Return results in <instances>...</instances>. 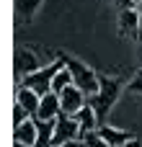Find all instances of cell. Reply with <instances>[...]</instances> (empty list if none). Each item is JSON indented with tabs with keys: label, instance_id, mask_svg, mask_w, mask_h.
<instances>
[{
	"label": "cell",
	"instance_id": "6da1fadb",
	"mask_svg": "<svg viewBox=\"0 0 142 147\" xmlns=\"http://www.w3.org/2000/svg\"><path fill=\"white\" fill-rule=\"evenodd\" d=\"M122 90H127V83H124L122 78L101 75V85H98V90H96L93 96H88V101L93 103V109H96V114H98L101 124H103V119L109 116V111L114 109V103L119 101Z\"/></svg>",
	"mask_w": 142,
	"mask_h": 147
},
{
	"label": "cell",
	"instance_id": "7a4b0ae2",
	"mask_svg": "<svg viewBox=\"0 0 142 147\" xmlns=\"http://www.w3.org/2000/svg\"><path fill=\"white\" fill-rule=\"evenodd\" d=\"M57 57L67 65V70L72 72V83H75L78 88H83L88 96H93V93L98 90L101 75H96V72L91 70V65H85L83 59H78V57H72V54H67V52H57Z\"/></svg>",
	"mask_w": 142,
	"mask_h": 147
},
{
	"label": "cell",
	"instance_id": "3957f363",
	"mask_svg": "<svg viewBox=\"0 0 142 147\" xmlns=\"http://www.w3.org/2000/svg\"><path fill=\"white\" fill-rule=\"evenodd\" d=\"M65 62L57 57L54 62H49V65H41L36 72H31V75H26L23 80H21V85H28V88H34L39 96H44V93H49L52 90V80H54V75H57V70L62 67Z\"/></svg>",
	"mask_w": 142,
	"mask_h": 147
},
{
	"label": "cell",
	"instance_id": "277c9868",
	"mask_svg": "<svg viewBox=\"0 0 142 147\" xmlns=\"http://www.w3.org/2000/svg\"><path fill=\"white\" fill-rule=\"evenodd\" d=\"M13 65H16V78L23 80L26 75H31V72H36L41 67V59L28 44H18L16 52H13Z\"/></svg>",
	"mask_w": 142,
	"mask_h": 147
},
{
	"label": "cell",
	"instance_id": "5b68a950",
	"mask_svg": "<svg viewBox=\"0 0 142 147\" xmlns=\"http://www.w3.org/2000/svg\"><path fill=\"white\" fill-rule=\"evenodd\" d=\"M78 137H83V127H80V121L75 119V116H67V114H60L57 116V124H54V145H65V142H70V140H78ZM52 145V147H54Z\"/></svg>",
	"mask_w": 142,
	"mask_h": 147
},
{
	"label": "cell",
	"instance_id": "8992f818",
	"mask_svg": "<svg viewBox=\"0 0 142 147\" xmlns=\"http://www.w3.org/2000/svg\"><path fill=\"white\" fill-rule=\"evenodd\" d=\"M140 18L142 13L137 8H127V10H119L116 16V34L122 39H129L137 44V31H140Z\"/></svg>",
	"mask_w": 142,
	"mask_h": 147
},
{
	"label": "cell",
	"instance_id": "52a82bcc",
	"mask_svg": "<svg viewBox=\"0 0 142 147\" xmlns=\"http://www.w3.org/2000/svg\"><path fill=\"white\" fill-rule=\"evenodd\" d=\"M60 103H62V114L75 116V114L88 103V93H85L83 88H78L75 83H70L67 88H62V93H60Z\"/></svg>",
	"mask_w": 142,
	"mask_h": 147
},
{
	"label": "cell",
	"instance_id": "ba28073f",
	"mask_svg": "<svg viewBox=\"0 0 142 147\" xmlns=\"http://www.w3.org/2000/svg\"><path fill=\"white\" fill-rule=\"evenodd\" d=\"M62 114V103H60V93L49 90L41 96V103H39V114L36 119H57Z\"/></svg>",
	"mask_w": 142,
	"mask_h": 147
},
{
	"label": "cell",
	"instance_id": "9c48e42d",
	"mask_svg": "<svg viewBox=\"0 0 142 147\" xmlns=\"http://www.w3.org/2000/svg\"><path fill=\"white\" fill-rule=\"evenodd\" d=\"M98 132L103 134V140L111 147H122V145H127L129 140H135V134H132L129 129H119V127H111V124H106V121L98 127Z\"/></svg>",
	"mask_w": 142,
	"mask_h": 147
},
{
	"label": "cell",
	"instance_id": "30bf717a",
	"mask_svg": "<svg viewBox=\"0 0 142 147\" xmlns=\"http://www.w3.org/2000/svg\"><path fill=\"white\" fill-rule=\"evenodd\" d=\"M16 103H21L31 116H36L39 114V103H41V96L34 90V88H28V85H21L18 90H16Z\"/></svg>",
	"mask_w": 142,
	"mask_h": 147
},
{
	"label": "cell",
	"instance_id": "8fae6325",
	"mask_svg": "<svg viewBox=\"0 0 142 147\" xmlns=\"http://www.w3.org/2000/svg\"><path fill=\"white\" fill-rule=\"evenodd\" d=\"M36 137H39V124L36 119H26L21 124H16V142H23V145H36Z\"/></svg>",
	"mask_w": 142,
	"mask_h": 147
},
{
	"label": "cell",
	"instance_id": "7c38bea8",
	"mask_svg": "<svg viewBox=\"0 0 142 147\" xmlns=\"http://www.w3.org/2000/svg\"><path fill=\"white\" fill-rule=\"evenodd\" d=\"M75 119L80 121L83 134H85V132H93V129H98V127H101V119H98V114H96V109H93V103H91V101H88V103L75 114Z\"/></svg>",
	"mask_w": 142,
	"mask_h": 147
},
{
	"label": "cell",
	"instance_id": "4fadbf2b",
	"mask_svg": "<svg viewBox=\"0 0 142 147\" xmlns=\"http://www.w3.org/2000/svg\"><path fill=\"white\" fill-rule=\"evenodd\" d=\"M36 124H39V137H36L34 147H52L54 145V124H57V119H36Z\"/></svg>",
	"mask_w": 142,
	"mask_h": 147
},
{
	"label": "cell",
	"instance_id": "5bb4252c",
	"mask_svg": "<svg viewBox=\"0 0 142 147\" xmlns=\"http://www.w3.org/2000/svg\"><path fill=\"white\" fill-rule=\"evenodd\" d=\"M41 3H44V0H16V13H18V18H21L23 23H31L34 16H36V10L41 8Z\"/></svg>",
	"mask_w": 142,
	"mask_h": 147
},
{
	"label": "cell",
	"instance_id": "9a60e30c",
	"mask_svg": "<svg viewBox=\"0 0 142 147\" xmlns=\"http://www.w3.org/2000/svg\"><path fill=\"white\" fill-rule=\"evenodd\" d=\"M70 83H72V72L67 70V65H62L57 70V75H54V80H52V90L54 93H62V88H67Z\"/></svg>",
	"mask_w": 142,
	"mask_h": 147
},
{
	"label": "cell",
	"instance_id": "2e32d148",
	"mask_svg": "<svg viewBox=\"0 0 142 147\" xmlns=\"http://www.w3.org/2000/svg\"><path fill=\"white\" fill-rule=\"evenodd\" d=\"M83 140H85V145H88V147H111L106 140H103V134H101L98 129H93V132H85V134H83Z\"/></svg>",
	"mask_w": 142,
	"mask_h": 147
},
{
	"label": "cell",
	"instance_id": "e0dca14e",
	"mask_svg": "<svg viewBox=\"0 0 142 147\" xmlns=\"http://www.w3.org/2000/svg\"><path fill=\"white\" fill-rule=\"evenodd\" d=\"M127 93H132V96H142V70H140V72H135L132 80L127 83Z\"/></svg>",
	"mask_w": 142,
	"mask_h": 147
},
{
	"label": "cell",
	"instance_id": "ac0fdd59",
	"mask_svg": "<svg viewBox=\"0 0 142 147\" xmlns=\"http://www.w3.org/2000/svg\"><path fill=\"white\" fill-rule=\"evenodd\" d=\"M26 119H31V114H28L21 103H16V106H13V127L21 124V121H26Z\"/></svg>",
	"mask_w": 142,
	"mask_h": 147
},
{
	"label": "cell",
	"instance_id": "d6986e66",
	"mask_svg": "<svg viewBox=\"0 0 142 147\" xmlns=\"http://www.w3.org/2000/svg\"><path fill=\"white\" fill-rule=\"evenodd\" d=\"M116 10H127V8H137V3L135 0H109Z\"/></svg>",
	"mask_w": 142,
	"mask_h": 147
},
{
	"label": "cell",
	"instance_id": "ffe728a7",
	"mask_svg": "<svg viewBox=\"0 0 142 147\" xmlns=\"http://www.w3.org/2000/svg\"><path fill=\"white\" fill-rule=\"evenodd\" d=\"M62 147H88V145H85V140H83V137H78V140H70V142H65Z\"/></svg>",
	"mask_w": 142,
	"mask_h": 147
},
{
	"label": "cell",
	"instance_id": "44dd1931",
	"mask_svg": "<svg viewBox=\"0 0 142 147\" xmlns=\"http://www.w3.org/2000/svg\"><path fill=\"white\" fill-rule=\"evenodd\" d=\"M122 147H142V142H140V140H137V137H135V140H129L127 145H122Z\"/></svg>",
	"mask_w": 142,
	"mask_h": 147
},
{
	"label": "cell",
	"instance_id": "7402d4cb",
	"mask_svg": "<svg viewBox=\"0 0 142 147\" xmlns=\"http://www.w3.org/2000/svg\"><path fill=\"white\" fill-rule=\"evenodd\" d=\"M137 44H142V18H140V31H137Z\"/></svg>",
	"mask_w": 142,
	"mask_h": 147
},
{
	"label": "cell",
	"instance_id": "603a6c76",
	"mask_svg": "<svg viewBox=\"0 0 142 147\" xmlns=\"http://www.w3.org/2000/svg\"><path fill=\"white\" fill-rule=\"evenodd\" d=\"M137 59L142 62V44H137Z\"/></svg>",
	"mask_w": 142,
	"mask_h": 147
},
{
	"label": "cell",
	"instance_id": "cb8c5ba5",
	"mask_svg": "<svg viewBox=\"0 0 142 147\" xmlns=\"http://www.w3.org/2000/svg\"><path fill=\"white\" fill-rule=\"evenodd\" d=\"M16 147H31V145H23V142H16Z\"/></svg>",
	"mask_w": 142,
	"mask_h": 147
},
{
	"label": "cell",
	"instance_id": "d4e9b609",
	"mask_svg": "<svg viewBox=\"0 0 142 147\" xmlns=\"http://www.w3.org/2000/svg\"><path fill=\"white\" fill-rule=\"evenodd\" d=\"M137 10H140V13H142V3H140V5H137Z\"/></svg>",
	"mask_w": 142,
	"mask_h": 147
},
{
	"label": "cell",
	"instance_id": "484cf974",
	"mask_svg": "<svg viewBox=\"0 0 142 147\" xmlns=\"http://www.w3.org/2000/svg\"><path fill=\"white\" fill-rule=\"evenodd\" d=\"M135 3H137V5H140V3H142V0H135Z\"/></svg>",
	"mask_w": 142,
	"mask_h": 147
}]
</instances>
